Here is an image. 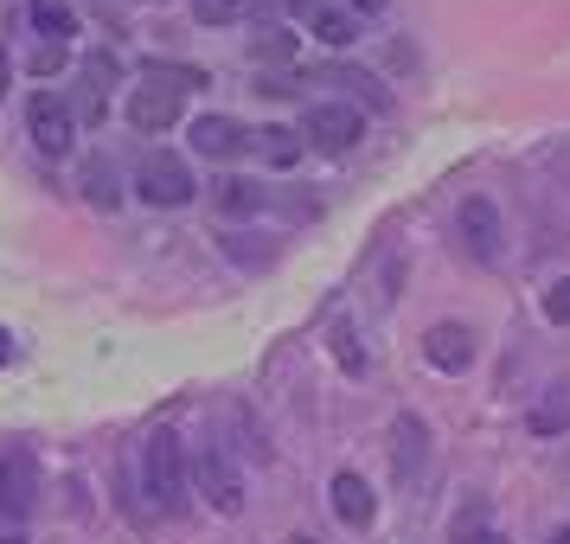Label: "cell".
Returning a JSON list of instances; mask_svg holds the SVG:
<instances>
[{
  "instance_id": "10",
  "label": "cell",
  "mask_w": 570,
  "mask_h": 544,
  "mask_svg": "<svg viewBox=\"0 0 570 544\" xmlns=\"http://www.w3.org/2000/svg\"><path fill=\"white\" fill-rule=\"evenodd\" d=\"M423 353H430L436 372H468V365H474V334H468L462 320H442V327L423 334Z\"/></svg>"
},
{
  "instance_id": "33",
  "label": "cell",
  "mask_w": 570,
  "mask_h": 544,
  "mask_svg": "<svg viewBox=\"0 0 570 544\" xmlns=\"http://www.w3.org/2000/svg\"><path fill=\"white\" fill-rule=\"evenodd\" d=\"M288 544H314V538H288Z\"/></svg>"
},
{
  "instance_id": "8",
  "label": "cell",
  "mask_w": 570,
  "mask_h": 544,
  "mask_svg": "<svg viewBox=\"0 0 570 544\" xmlns=\"http://www.w3.org/2000/svg\"><path fill=\"white\" fill-rule=\"evenodd\" d=\"M193 148L206 160H237V155H250V129L232 122V116H199L193 122Z\"/></svg>"
},
{
  "instance_id": "26",
  "label": "cell",
  "mask_w": 570,
  "mask_h": 544,
  "mask_svg": "<svg viewBox=\"0 0 570 544\" xmlns=\"http://www.w3.org/2000/svg\"><path fill=\"white\" fill-rule=\"evenodd\" d=\"M288 13H302V20H314V13H321V7H327V0H283Z\"/></svg>"
},
{
  "instance_id": "28",
  "label": "cell",
  "mask_w": 570,
  "mask_h": 544,
  "mask_svg": "<svg viewBox=\"0 0 570 544\" xmlns=\"http://www.w3.org/2000/svg\"><path fill=\"white\" fill-rule=\"evenodd\" d=\"M353 13H385V0H346Z\"/></svg>"
},
{
  "instance_id": "3",
  "label": "cell",
  "mask_w": 570,
  "mask_h": 544,
  "mask_svg": "<svg viewBox=\"0 0 570 544\" xmlns=\"http://www.w3.org/2000/svg\"><path fill=\"white\" fill-rule=\"evenodd\" d=\"M360 135H365V122H360V109L353 103H314L308 116H302V148H314V155H353L360 148Z\"/></svg>"
},
{
  "instance_id": "24",
  "label": "cell",
  "mask_w": 570,
  "mask_h": 544,
  "mask_svg": "<svg viewBox=\"0 0 570 544\" xmlns=\"http://www.w3.org/2000/svg\"><path fill=\"white\" fill-rule=\"evenodd\" d=\"M90 199H97V206H116V186H109V167H104V160L90 167Z\"/></svg>"
},
{
  "instance_id": "23",
  "label": "cell",
  "mask_w": 570,
  "mask_h": 544,
  "mask_svg": "<svg viewBox=\"0 0 570 544\" xmlns=\"http://www.w3.org/2000/svg\"><path fill=\"white\" fill-rule=\"evenodd\" d=\"M544 314H551L558 327H570V276H564L558 288H551V295H544Z\"/></svg>"
},
{
  "instance_id": "32",
  "label": "cell",
  "mask_w": 570,
  "mask_h": 544,
  "mask_svg": "<svg viewBox=\"0 0 570 544\" xmlns=\"http://www.w3.org/2000/svg\"><path fill=\"white\" fill-rule=\"evenodd\" d=\"M551 544H570V532H558V538H551Z\"/></svg>"
},
{
  "instance_id": "14",
  "label": "cell",
  "mask_w": 570,
  "mask_h": 544,
  "mask_svg": "<svg viewBox=\"0 0 570 544\" xmlns=\"http://www.w3.org/2000/svg\"><path fill=\"white\" fill-rule=\"evenodd\" d=\"M308 83H346V90H353L365 109H391L385 83L372 78V71H360V65H327V71H308Z\"/></svg>"
},
{
  "instance_id": "18",
  "label": "cell",
  "mask_w": 570,
  "mask_h": 544,
  "mask_svg": "<svg viewBox=\"0 0 570 544\" xmlns=\"http://www.w3.org/2000/svg\"><path fill=\"white\" fill-rule=\"evenodd\" d=\"M250 52H257L263 65H295V32L269 20V27H257V39H250Z\"/></svg>"
},
{
  "instance_id": "1",
  "label": "cell",
  "mask_w": 570,
  "mask_h": 544,
  "mask_svg": "<svg viewBox=\"0 0 570 544\" xmlns=\"http://www.w3.org/2000/svg\"><path fill=\"white\" fill-rule=\"evenodd\" d=\"M206 83V71H193V65H148L141 83L129 90V129L141 135H160L180 122V103Z\"/></svg>"
},
{
  "instance_id": "12",
  "label": "cell",
  "mask_w": 570,
  "mask_h": 544,
  "mask_svg": "<svg viewBox=\"0 0 570 544\" xmlns=\"http://www.w3.org/2000/svg\"><path fill=\"white\" fill-rule=\"evenodd\" d=\"M391 455H397V481L416 487L423 455H430V429H423V416H397V423H391Z\"/></svg>"
},
{
  "instance_id": "19",
  "label": "cell",
  "mask_w": 570,
  "mask_h": 544,
  "mask_svg": "<svg viewBox=\"0 0 570 544\" xmlns=\"http://www.w3.org/2000/svg\"><path fill=\"white\" fill-rule=\"evenodd\" d=\"M244 7L250 0H193V20L199 27H232V20H244Z\"/></svg>"
},
{
  "instance_id": "2",
  "label": "cell",
  "mask_w": 570,
  "mask_h": 544,
  "mask_svg": "<svg viewBox=\"0 0 570 544\" xmlns=\"http://www.w3.org/2000/svg\"><path fill=\"white\" fill-rule=\"evenodd\" d=\"M141 487L155 500V513H180L186 506V455L174 429H155L141 442Z\"/></svg>"
},
{
  "instance_id": "29",
  "label": "cell",
  "mask_w": 570,
  "mask_h": 544,
  "mask_svg": "<svg viewBox=\"0 0 570 544\" xmlns=\"http://www.w3.org/2000/svg\"><path fill=\"white\" fill-rule=\"evenodd\" d=\"M7 78H13V65H7V52H0V97H7Z\"/></svg>"
},
{
  "instance_id": "11",
  "label": "cell",
  "mask_w": 570,
  "mask_h": 544,
  "mask_svg": "<svg viewBox=\"0 0 570 544\" xmlns=\"http://www.w3.org/2000/svg\"><path fill=\"white\" fill-rule=\"evenodd\" d=\"M199 493H206L218 513H237V500H244V487H237V474H232V462H225V448H199Z\"/></svg>"
},
{
  "instance_id": "4",
  "label": "cell",
  "mask_w": 570,
  "mask_h": 544,
  "mask_svg": "<svg viewBox=\"0 0 570 544\" xmlns=\"http://www.w3.org/2000/svg\"><path fill=\"white\" fill-rule=\"evenodd\" d=\"M135 192L148 199V206H160V211H174V206H186L199 186H193V167H186L180 155H167V148H155V155L135 167Z\"/></svg>"
},
{
  "instance_id": "6",
  "label": "cell",
  "mask_w": 570,
  "mask_h": 544,
  "mask_svg": "<svg viewBox=\"0 0 570 544\" xmlns=\"http://www.w3.org/2000/svg\"><path fill=\"white\" fill-rule=\"evenodd\" d=\"M32 506H39V462H32V448H7L0 455V518L20 525Z\"/></svg>"
},
{
  "instance_id": "15",
  "label": "cell",
  "mask_w": 570,
  "mask_h": 544,
  "mask_svg": "<svg viewBox=\"0 0 570 544\" xmlns=\"http://www.w3.org/2000/svg\"><path fill=\"white\" fill-rule=\"evenodd\" d=\"M250 155H263L269 167H295L302 160V129H250Z\"/></svg>"
},
{
  "instance_id": "7",
  "label": "cell",
  "mask_w": 570,
  "mask_h": 544,
  "mask_svg": "<svg viewBox=\"0 0 570 544\" xmlns=\"http://www.w3.org/2000/svg\"><path fill=\"white\" fill-rule=\"evenodd\" d=\"M109 90H116V58H109V52H90V58L78 65V109H71V116L97 129V122L109 116Z\"/></svg>"
},
{
  "instance_id": "5",
  "label": "cell",
  "mask_w": 570,
  "mask_h": 544,
  "mask_svg": "<svg viewBox=\"0 0 570 544\" xmlns=\"http://www.w3.org/2000/svg\"><path fill=\"white\" fill-rule=\"evenodd\" d=\"M27 135L39 155H71V141H78V116H71V103H58L52 90H39L27 103Z\"/></svg>"
},
{
  "instance_id": "27",
  "label": "cell",
  "mask_w": 570,
  "mask_h": 544,
  "mask_svg": "<svg viewBox=\"0 0 570 544\" xmlns=\"http://www.w3.org/2000/svg\"><path fill=\"white\" fill-rule=\"evenodd\" d=\"M0 544H27V532H20V525H7V518H0Z\"/></svg>"
},
{
  "instance_id": "21",
  "label": "cell",
  "mask_w": 570,
  "mask_h": 544,
  "mask_svg": "<svg viewBox=\"0 0 570 544\" xmlns=\"http://www.w3.org/2000/svg\"><path fill=\"white\" fill-rule=\"evenodd\" d=\"M257 206H263V192H250L244 180H225V186H218V211H225V218H237V211H257Z\"/></svg>"
},
{
  "instance_id": "31",
  "label": "cell",
  "mask_w": 570,
  "mask_h": 544,
  "mask_svg": "<svg viewBox=\"0 0 570 544\" xmlns=\"http://www.w3.org/2000/svg\"><path fill=\"white\" fill-rule=\"evenodd\" d=\"M7 353H13V346H7V334H0V359H7Z\"/></svg>"
},
{
  "instance_id": "16",
  "label": "cell",
  "mask_w": 570,
  "mask_h": 544,
  "mask_svg": "<svg viewBox=\"0 0 570 544\" xmlns=\"http://www.w3.org/2000/svg\"><path fill=\"white\" fill-rule=\"evenodd\" d=\"M32 27L46 32V46H65L78 32V13H71V0H32Z\"/></svg>"
},
{
  "instance_id": "22",
  "label": "cell",
  "mask_w": 570,
  "mask_h": 544,
  "mask_svg": "<svg viewBox=\"0 0 570 544\" xmlns=\"http://www.w3.org/2000/svg\"><path fill=\"white\" fill-rule=\"evenodd\" d=\"M334 353H340V365H346L353 378H360V372H365V353H360V346H353V327H346V320H334Z\"/></svg>"
},
{
  "instance_id": "20",
  "label": "cell",
  "mask_w": 570,
  "mask_h": 544,
  "mask_svg": "<svg viewBox=\"0 0 570 544\" xmlns=\"http://www.w3.org/2000/svg\"><path fill=\"white\" fill-rule=\"evenodd\" d=\"M558 429H570V397L558 390L544 411H532V436H558Z\"/></svg>"
},
{
  "instance_id": "30",
  "label": "cell",
  "mask_w": 570,
  "mask_h": 544,
  "mask_svg": "<svg viewBox=\"0 0 570 544\" xmlns=\"http://www.w3.org/2000/svg\"><path fill=\"white\" fill-rule=\"evenodd\" d=\"M462 544H507L500 532H481V538H462Z\"/></svg>"
},
{
  "instance_id": "17",
  "label": "cell",
  "mask_w": 570,
  "mask_h": 544,
  "mask_svg": "<svg viewBox=\"0 0 570 544\" xmlns=\"http://www.w3.org/2000/svg\"><path fill=\"white\" fill-rule=\"evenodd\" d=\"M308 27H314V39H321V46H334V52L360 39V20H353V13H334V7H321V13H314Z\"/></svg>"
},
{
  "instance_id": "25",
  "label": "cell",
  "mask_w": 570,
  "mask_h": 544,
  "mask_svg": "<svg viewBox=\"0 0 570 544\" xmlns=\"http://www.w3.org/2000/svg\"><path fill=\"white\" fill-rule=\"evenodd\" d=\"M58 65H65V46H39V52H32V71H39V78H52Z\"/></svg>"
},
{
  "instance_id": "9",
  "label": "cell",
  "mask_w": 570,
  "mask_h": 544,
  "mask_svg": "<svg viewBox=\"0 0 570 544\" xmlns=\"http://www.w3.org/2000/svg\"><path fill=\"white\" fill-rule=\"evenodd\" d=\"M455 225H462L468 257H481V263H493V257H500V211H493L488 199H462V211H455Z\"/></svg>"
},
{
  "instance_id": "13",
  "label": "cell",
  "mask_w": 570,
  "mask_h": 544,
  "mask_svg": "<svg viewBox=\"0 0 570 544\" xmlns=\"http://www.w3.org/2000/svg\"><path fill=\"white\" fill-rule=\"evenodd\" d=\"M334 513L346 518V525H372V513H379V500H372V481L365 474H334Z\"/></svg>"
}]
</instances>
